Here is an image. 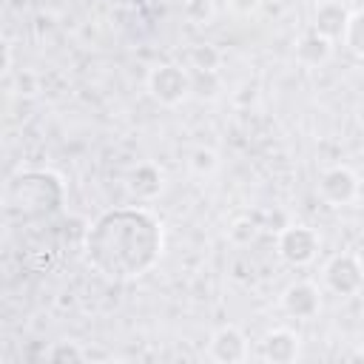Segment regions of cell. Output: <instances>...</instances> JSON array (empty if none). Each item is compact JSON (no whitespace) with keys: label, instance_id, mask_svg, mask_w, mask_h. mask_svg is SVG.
<instances>
[{"label":"cell","instance_id":"cell-18","mask_svg":"<svg viewBox=\"0 0 364 364\" xmlns=\"http://www.w3.org/2000/svg\"><path fill=\"white\" fill-rule=\"evenodd\" d=\"M259 236V222L253 216H236L230 225H228V239L236 245V247H247L253 245Z\"/></svg>","mask_w":364,"mask_h":364},{"label":"cell","instance_id":"cell-14","mask_svg":"<svg viewBox=\"0 0 364 364\" xmlns=\"http://www.w3.org/2000/svg\"><path fill=\"white\" fill-rule=\"evenodd\" d=\"M191 94L199 102H216L225 94V82L219 71H191Z\"/></svg>","mask_w":364,"mask_h":364},{"label":"cell","instance_id":"cell-16","mask_svg":"<svg viewBox=\"0 0 364 364\" xmlns=\"http://www.w3.org/2000/svg\"><path fill=\"white\" fill-rule=\"evenodd\" d=\"M222 51L213 43H193L188 51V68L191 71H219Z\"/></svg>","mask_w":364,"mask_h":364},{"label":"cell","instance_id":"cell-21","mask_svg":"<svg viewBox=\"0 0 364 364\" xmlns=\"http://www.w3.org/2000/svg\"><path fill=\"white\" fill-rule=\"evenodd\" d=\"M11 65H14L11 43H3V77H9V74H11Z\"/></svg>","mask_w":364,"mask_h":364},{"label":"cell","instance_id":"cell-9","mask_svg":"<svg viewBox=\"0 0 364 364\" xmlns=\"http://www.w3.org/2000/svg\"><path fill=\"white\" fill-rule=\"evenodd\" d=\"M301 355V336L290 327H273L259 338V358L267 364H293Z\"/></svg>","mask_w":364,"mask_h":364},{"label":"cell","instance_id":"cell-6","mask_svg":"<svg viewBox=\"0 0 364 364\" xmlns=\"http://www.w3.org/2000/svg\"><path fill=\"white\" fill-rule=\"evenodd\" d=\"M316 193L318 199L327 205V208H347L358 199L361 193V182L355 176L353 168L347 165H330L318 173V182H316Z\"/></svg>","mask_w":364,"mask_h":364},{"label":"cell","instance_id":"cell-1","mask_svg":"<svg viewBox=\"0 0 364 364\" xmlns=\"http://www.w3.org/2000/svg\"><path fill=\"white\" fill-rule=\"evenodd\" d=\"M85 262L111 282H134L156 267L165 250L162 222L142 205L114 208L85 230Z\"/></svg>","mask_w":364,"mask_h":364},{"label":"cell","instance_id":"cell-11","mask_svg":"<svg viewBox=\"0 0 364 364\" xmlns=\"http://www.w3.org/2000/svg\"><path fill=\"white\" fill-rule=\"evenodd\" d=\"M333 51H336V40L318 34L316 28H310L307 34L299 37L296 43V60L304 65V68H321L333 60Z\"/></svg>","mask_w":364,"mask_h":364},{"label":"cell","instance_id":"cell-12","mask_svg":"<svg viewBox=\"0 0 364 364\" xmlns=\"http://www.w3.org/2000/svg\"><path fill=\"white\" fill-rule=\"evenodd\" d=\"M347 20H350V11L341 0H321L313 11V28L330 40H341Z\"/></svg>","mask_w":364,"mask_h":364},{"label":"cell","instance_id":"cell-4","mask_svg":"<svg viewBox=\"0 0 364 364\" xmlns=\"http://www.w3.org/2000/svg\"><path fill=\"white\" fill-rule=\"evenodd\" d=\"M318 250H321V236L304 222L284 225L276 233V253L290 267H307L310 262H316Z\"/></svg>","mask_w":364,"mask_h":364},{"label":"cell","instance_id":"cell-19","mask_svg":"<svg viewBox=\"0 0 364 364\" xmlns=\"http://www.w3.org/2000/svg\"><path fill=\"white\" fill-rule=\"evenodd\" d=\"M216 14V6L213 0H185V17L193 23V26H208Z\"/></svg>","mask_w":364,"mask_h":364},{"label":"cell","instance_id":"cell-17","mask_svg":"<svg viewBox=\"0 0 364 364\" xmlns=\"http://www.w3.org/2000/svg\"><path fill=\"white\" fill-rule=\"evenodd\" d=\"M46 358L54 364H80V361H88V350H82L80 341L60 338V341H51V347L46 350Z\"/></svg>","mask_w":364,"mask_h":364},{"label":"cell","instance_id":"cell-10","mask_svg":"<svg viewBox=\"0 0 364 364\" xmlns=\"http://www.w3.org/2000/svg\"><path fill=\"white\" fill-rule=\"evenodd\" d=\"M125 191L134 202L148 205L165 191V171L156 162H136L125 176Z\"/></svg>","mask_w":364,"mask_h":364},{"label":"cell","instance_id":"cell-3","mask_svg":"<svg viewBox=\"0 0 364 364\" xmlns=\"http://www.w3.org/2000/svg\"><path fill=\"white\" fill-rule=\"evenodd\" d=\"M145 88L156 105L179 108L182 102H188L193 97L191 94V68H185L179 63H156V65H151V71L145 77Z\"/></svg>","mask_w":364,"mask_h":364},{"label":"cell","instance_id":"cell-2","mask_svg":"<svg viewBox=\"0 0 364 364\" xmlns=\"http://www.w3.org/2000/svg\"><path fill=\"white\" fill-rule=\"evenodd\" d=\"M65 182L54 171H17L3 185V216L9 225H40L60 213Z\"/></svg>","mask_w":364,"mask_h":364},{"label":"cell","instance_id":"cell-20","mask_svg":"<svg viewBox=\"0 0 364 364\" xmlns=\"http://www.w3.org/2000/svg\"><path fill=\"white\" fill-rule=\"evenodd\" d=\"M228 3V9L236 14V17H253L262 6H264V0H225Z\"/></svg>","mask_w":364,"mask_h":364},{"label":"cell","instance_id":"cell-15","mask_svg":"<svg viewBox=\"0 0 364 364\" xmlns=\"http://www.w3.org/2000/svg\"><path fill=\"white\" fill-rule=\"evenodd\" d=\"M341 46L355 57V60H364V6L350 11V20H347V28L341 34Z\"/></svg>","mask_w":364,"mask_h":364},{"label":"cell","instance_id":"cell-5","mask_svg":"<svg viewBox=\"0 0 364 364\" xmlns=\"http://www.w3.org/2000/svg\"><path fill=\"white\" fill-rule=\"evenodd\" d=\"M321 279L333 296L350 299V296H358L364 287V267L355 253H336L324 262Z\"/></svg>","mask_w":364,"mask_h":364},{"label":"cell","instance_id":"cell-7","mask_svg":"<svg viewBox=\"0 0 364 364\" xmlns=\"http://www.w3.org/2000/svg\"><path fill=\"white\" fill-rule=\"evenodd\" d=\"M250 355V341L242 327L222 324L208 338V358L216 364H242Z\"/></svg>","mask_w":364,"mask_h":364},{"label":"cell","instance_id":"cell-8","mask_svg":"<svg viewBox=\"0 0 364 364\" xmlns=\"http://www.w3.org/2000/svg\"><path fill=\"white\" fill-rule=\"evenodd\" d=\"M279 307L284 310V316H290L296 321H310L321 310V290L313 282H304V279L290 282L279 296Z\"/></svg>","mask_w":364,"mask_h":364},{"label":"cell","instance_id":"cell-13","mask_svg":"<svg viewBox=\"0 0 364 364\" xmlns=\"http://www.w3.org/2000/svg\"><path fill=\"white\" fill-rule=\"evenodd\" d=\"M219 168H222V156H219L216 148H210V145H196V148L188 151V173H191V176L208 182V179H213V176L219 173Z\"/></svg>","mask_w":364,"mask_h":364}]
</instances>
